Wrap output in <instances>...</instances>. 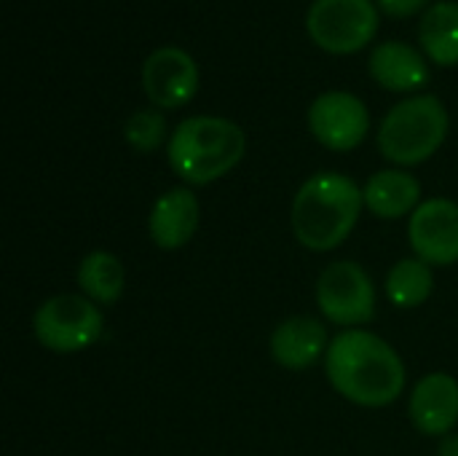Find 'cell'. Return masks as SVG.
<instances>
[{
  "instance_id": "cell-2",
  "label": "cell",
  "mask_w": 458,
  "mask_h": 456,
  "mask_svg": "<svg viewBox=\"0 0 458 456\" xmlns=\"http://www.w3.org/2000/svg\"><path fill=\"white\" fill-rule=\"evenodd\" d=\"M362 210L365 194L357 180L344 172H317L293 199V234L311 253H333L352 237Z\"/></svg>"
},
{
  "instance_id": "cell-16",
  "label": "cell",
  "mask_w": 458,
  "mask_h": 456,
  "mask_svg": "<svg viewBox=\"0 0 458 456\" xmlns=\"http://www.w3.org/2000/svg\"><path fill=\"white\" fill-rule=\"evenodd\" d=\"M75 282L78 290L97 306H115L126 293V266L115 253L91 250L81 258Z\"/></svg>"
},
{
  "instance_id": "cell-8",
  "label": "cell",
  "mask_w": 458,
  "mask_h": 456,
  "mask_svg": "<svg viewBox=\"0 0 458 456\" xmlns=\"http://www.w3.org/2000/svg\"><path fill=\"white\" fill-rule=\"evenodd\" d=\"M408 242L416 258L432 269L458 263V202L429 196L408 218Z\"/></svg>"
},
{
  "instance_id": "cell-19",
  "label": "cell",
  "mask_w": 458,
  "mask_h": 456,
  "mask_svg": "<svg viewBox=\"0 0 458 456\" xmlns=\"http://www.w3.org/2000/svg\"><path fill=\"white\" fill-rule=\"evenodd\" d=\"M123 140L137 151V153H153L158 151L166 140V118L161 110H137L129 116L123 126Z\"/></svg>"
},
{
  "instance_id": "cell-15",
  "label": "cell",
  "mask_w": 458,
  "mask_h": 456,
  "mask_svg": "<svg viewBox=\"0 0 458 456\" xmlns=\"http://www.w3.org/2000/svg\"><path fill=\"white\" fill-rule=\"evenodd\" d=\"M370 75L389 91H413L429 81V67L413 46L389 40L370 54Z\"/></svg>"
},
{
  "instance_id": "cell-1",
  "label": "cell",
  "mask_w": 458,
  "mask_h": 456,
  "mask_svg": "<svg viewBox=\"0 0 458 456\" xmlns=\"http://www.w3.org/2000/svg\"><path fill=\"white\" fill-rule=\"evenodd\" d=\"M330 387L360 409H386L397 403L408 384L400 352L365 328L341 331L325 355Z\"/></svg>"
},
{
  "instance_id": "cell-3",
  "label": "cell",
  "mask_w": 458,
  "mask_h": 456,
  "mask_svg": "<svg viewBox=\"0 0 458 456\" xmlns=\"http://www.w3.org/2000/svg\"><path fill=\"white\" fill-rule=\"evenodd\" d=\"M244 151L242 126L223 116H191L174 126L166 142L169 167L188 188L225 177L244 159Z\"/></svg>"
},
{
  "instance_id": "cell-4",
  "label": "cell",
  "mask_w": 458,
  "mask_h": 456,
  "mask_svg": "<svg viewBox=\"0 0 458 456\" xmlns=\"http://www.w3.org/2000/svg\"><path fill=\"white\" fill-rule=\"evenodd\" d=\"M448 110L435 94H419L397 102L381 121L378 151L397 167L429 161L448 137Z\"/></svg>"
},
{
  "instance_id": "cell-21",
  "label": "cell",
  "mask_w": 458,
  "mask_h": 456,
  "mask_svg": "<svg viewBox=\"0 0 458 456\" xmlns=\"http://www.w3.org/2000/svg\"><path fill=\"white\" fill-rule=\"evenodd\" d=\"M437 456H458L456 433H451V435H445V438H443V443H440V449H437Z\"/></svg>"
},
{
  "instance_id": "cell-12",
  "label": "cell",
  "mask_w": 458,
  "mask_h": 456,
  "mask_svg": "<svg viewBox=\"0 0 458 456\" xmlns=\"http://www.w3.org/2000/svg\"><path fill=\"white\" fill-rule=\"evenodd\" d=\"M201 223V204L193 188L188 185H174L164 191L148 215V234L158 250H180L185 247Z\"/></svg>"
},
{
  "instance_id": "cell-11",
  "label": "cell",
  "mask_w": 458,
  "mask_h": 456,
  "mask_svg": "<svg viewBox=\"0 0 458 456\" xmlns=\"http://www.w3.org/2000/svg\"><path fill=\"white\" fill-rule=\"evenodd\" d=\"M408 417L421 435L445 438L458 425V379L435 371L419 379L408 398Z\"/></svg>"
},
{
  "instance_id": "cell-6",
  "label": "cell",
  "mask_w": 458,
  "mask_h": 456,
  "mask_svg": "<svg viewBox=\"0 0 458 456\" xmlns=\"http://www.w3.org/2000/svg\"><path fill=\"white\" fill-rule=\"evenodd\" d=\"M314 298L322 317L344 331L376 320V285L357 261H333L325 266L317 280Z\"/></svg>"
},
{
  "instance_id": "cell-14",
  "label": "cell",
  "mask_w": 458,
  "mask_h": 456,
  "mask_svg": "<svg viewBox=\"0 0 458 456\" xmlns=\"http://www.w3.org/2000/svg\"><path fill=\"white\" fill-rule=\"evenodd\" d=\"M362 194H365V210L381 220L411 218L424 202L421 183L408 169H381L370 175Z\"/></svg>"
},
{
  "instance_id": "cell-17",
  "label": "cell",
  "mask_w": 458,
  "mask_h": 456,
  "mask_svg": "<svg viewBox=\"0 0 458 456\" xmlns=\"http://www.w3.org/2000/svg\"><path fill=\"white\" fill-rule=\"evenodd\" d=\"M427 56L437 65H458V3L443 0L427 8L419 30Z\"/></svg>"
},
{
  "instance_id": "cell-10",
  "label": "cell",
  "mask_w": 458,
  "mask_h": 456,
  "mask_svg": "<svg viewBox=\"0 0 458 456\" xmlns=\"http://www.w3.org/2000/svg\"><path fill=\"white\" fill-rule=\"evenodd\" d=\"M142 89L156 108H182L199 91V67L185 48H156L142 65Z\"/></svg>"
},
{
  "instance_id": "cell-18",
  "label": "cell",
  "mask_w": 458,
  "mask_h": 456,
  "mask_svg": "<svg viewBox=\"0 0 458 456\" xmlns=\"http://www.w3.org/2000/svg\"><path fill=\"white\" fill-rule=\"evenodd\" d=\"M435 293V269L411 255L397 261L386 274V298L397 309H419Z\"/></svg>"
},
{
  "instance_id": "cell-13",
  "label": "cell",
  "mask_w": 458,
  "mask_h": 456,
  "mask_svg": "<svg viewBox=\"0 0 458 456\" xmlns=\"http://www.w3.org/2000/svg\"><path fill=\"white\" fill-rule=\"evenodd\" d=\"M333 339H327V328L317 317L295 314L282 320L268 341L271 360L284 371H309L319 360H325L327 347Z\"/></svg>"
},
{
  "instance_id": "cell-5",
  "label": "cell",
  "mask_w": 458,
  "mask_h": 456,
  "mask_svg": "<svg viewBox=\"0 0 458 456\" xmlns=\"http://www.w3.org/2000/svg\"><path fill=\"white\" fill-rule=\"evenodd\" d=\"M35 341L54 355H78L105 336V312L83 293H56L32 314Z\"/></svg>"
},
{
  "instance_id": "cell-9",
  "label": "cell",
  "mask_w": 458,
  "mask_h": 456,
  "mask_svg": "<svg viewBox=\"0 0 458 456\" xmlns=\"http://www.w3.org/2000/svg\"><path fill=\"white\" fill-rule=\"evenodd\" d=\"M309 129L319 145L346 153L368 137L370 113L352 91H325L309 108Z\"/></svg>"
},
{
  "instance_id": "cell-7",
  "label": "cell",
  "mask_w": 458,
  "mask_h": 456,
  "mask_svg": "<svg viewBox=\"0 0 458 456\" xmlns=\"http://www.w3.org/2000/svg\"><path fill=\"white\" fill-rule=\"evenodd\" d=\"M311 40L330 54H354L365 48L378 30L373 0H314L306 13Z\"/></svg>"
},
{
  "instance_id": "cell-20",
  "label": "cell",
  "mask_w": 458,
  "mask_h": 456,
  "mask_svg": "<svg viewBox=\"0 0 458 456\" xmlns=\"http://www.w3.org/2000/svg\"><path fill=\"white\" fill-rule=\"evenodd\" d=\"M429 0H378V5L389 13V16H411L419 13Z\"/></svg>"
}]
</instances>
